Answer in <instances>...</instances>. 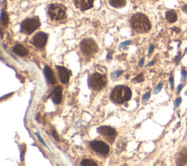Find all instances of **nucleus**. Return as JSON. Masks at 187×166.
Instances as JSON below:
<instances>
[{"label":"nucleus","instance_id":"1","mask_svg":"<svg viewBox=\"0 0 187 166\" xmlns=\"http://www.w3.org/2000/svg\"><path fill=\"white\" fill-rule=\"evenodd\" d=\"M130 24L134 30L140 33L148 32L151 27L148 17L143 13H139L132 16L130 19Z\"/></svg>","mask_w":187,"mask_h":166},{"label":"nucleus","instance_id":"2","mask_svg":"<svg viewBox=\"0 0 187 166\" xmlns=\"http://www.w3.org/2000/svg\"><path fill=\"white\" fill-rule=\"evenodd\" d=\"M132 92L131 89L125 86H115L112 89L110 95V98L113 102L116 103H123L127 102L131 99Z\"/></svg>","mask_w":187,"mask_h":166},{"label":"nucleus","instance_id":"3","mask_svg":"<svg viewBox=\"0 0 187 166\" xmlns=\"http://www.w3.org/2000/svg\"><path fill=\"white\" fill-rule=\"evenodd\" d=\"M107 84L106 76L99 73H94L89 76L88 80V84L91 89L94 90H101L103 89Z\"/></svg>","mask_w":187,"mask_h":166},{"label":"nucleus","instance_id":"4","mask_svg":"<svg viewBox=\"0 0 187 166\" xmlns=\"http://www.w3.org/2000/svg\"><path fill=\"white\" fill-rule=\"evenodd\" d=\"M48 15L51 19L60 21L66 17V8L62 4H52L48 8Z\"/></svg>","mask_w":187,"mask_h":166},{"label":"nucleus","instance_id":"5","mask_svg":"<svg viewBox=\"0 0 187 166\" xmlns=\"http://www.w3.org/2000/svg\"><path fill=\"white\" fill-rule=\"evenodd\" d=\"M39 26H40V22L38 18L26 19L21 23V31L24 34H30L34 32Z\"/></svg>","mask_w":187,"mask_h":166},{"label":"nucleus","instance_id":"6","mask_svg":"<svg viewBox=\"0 0 187 166\" xmlns=\"http://www.w3.org/2000/svg\"><path fill=\"white\" fill-rule=\"evenodd\" d=\"M80 50L85 55L92 56L97 53L98 48L92 39H84L80 43Z\"/></svg>","mask_w":187,"mask_h":166},{"label":"nucleus","instance_id":"7","mask_svg":"<svg viewBox=\"0 0 187 166\" xmlns=\"http://www.w3.org/2000/svg\"><path fill=\"white\" fill-rule=\"evenodd\" d=\"M99 133L102 135L110 144L113 143L116 136V131L114 128L107 126H103L97 129Z\"/></svg>","mask_w":187,"mask_h":166},{"label":"nucleus","instance_id":"8","mask_svg":"<svg viewBox=\"0 0 187 166\" xmlns=\"http://www.w3.org/2000/svg\"><path fill=\"white\" fill-rule=\"evenodd\" d=\"M90 147L93 150L103 155H106L110 151V148L107 144L100 141H94L90 143Z\"/></svg>","mask_w":187,"mask_h":166},{"label":"nucleus","instance_id":"9","mask_svg":"<svg viewBox=\"0 0 187 166\" xmlns=\"http://www.w3.org/2000/svg\"><path fill=\"white\" fill-rule=\"evenodd\" d=\"M48 35L42 31L37 32L32 38V43L35 47L38 49H42L45 46L47 43Z\"/></svg>","mask_w":187,"mask_h":166},{"label":"nucleus","instance_id":"10","mask_svg":"<svg viewBox=\"0 0 187 166\" xmlns=\"http://www.w3.org/2000/svg\"><path fill=\"white\" fill-rule=\"evenodd\" d=\"M56 68L59 71L60 81L63 84H67L69 80V76L71 74L70 71L66 67H63V66H56Z\"/></svg>","mask_w":187,"mask_h":166},{"label":"nucleus","instance_id":"11","mask_svg":"<svg viewBox=\"0 0 187 166\" xmlns=\"http://www.w3.org/2000/svg\"><path fill=\"white\" fill-rule=\"evenodd\" d=\"M75 4L80 10L85 11L93 7V0H75Z\"/></svg>","mask_w":187,"mask_h":166},{"label":"nucleus","instance_id":"12","mask_svg":"<svg viewBox=\"0 0 187 166\" xmlns=\"http://www.w3.org/2000/svg\"><path fill=\"white\" fill-rule=\"evenodd\" d=\"M51 97L54 103L59 104V102H61L62 99V88L60 86L55 88L51 93Z\"/></svg>","mask_w":187,"mask_h":166},{"label":"nucleus","instance_id":"13","mask_svg":"<svg viewBox=\"0 0 187 166\" xmlns=\"http://www.w3.org/2000/svg\"><path fill=\"white\" fill-rule=\"evenodd\" d=\"M44 73L46 79H47L48 82L49 84H56V80L55 76H54V73L52 71V70H51L48 66H45V67Z\"/></svg>","mask_w":187,"mask_h":166},{"label":"nucleus","instance_id":"14","mask_svg":"<svg viewBox=\"0 0 187 166\" xmlns=\"http://www.w3.org/2000/svg\"><path fill=\"white\" fill-rule=\"evenodd\" d=\"M187 163V149H183L178 154L176 159V164L178 165H183Z\"/></svg>","mask_w":187,"mask_h":166},{"label":"nucleus","instance_id":"15","mask_svg":"<svg viewBox=\"0 0 187 166\" xmlns=\"http://www.w3.org/2000/svg\"><path fill=\"white\" fill-rule=\"evenodd\" d=\"M13 52L20 56H25L28 55V50L23 45L17 44L13 48Z\"/></svg>","mask_w":187,"mask_h":166},{"label":"nucleus","instance_id":"16","mask_svg":"<svg viewBox=\"0 0 187 166\" xmlns=\"http://www.w3.org/2000/svg\"><path fill=\"white\" fill-rule=\"evenodd\" d=\"M109 3L113 7L121 8L126 5L127 0H109Z\"/></svg>","mask_w":187,"mask_h":166},{"label":"nucleus","instance_id":"17","mask_svg":"<svg viewBox=\"0 0 187 166\" xmlns=\"http://www.w3.org/2000/svg\"><path fill=\"white\" fill-rule=\"evenodd\" d=\"M166 19L170 23H174L177 21L178 16L174 11L169 10L166 13Z\"/></svg>","mask_w":187,"mask_h":166},{"label":"nucleus","instance_id":"18","mask_svg":"<svg viewBox=\"0 0 187 166\" xmlns=\"http://www.w3.org/2000/svg\"><path fill=\"white\" fill-rule=\"evenodd\" d=\"M81 165L83 166H97V163L92 160H83L81 162Z\"/></svg>","mask_w":187,"mask_h":166},{"label":"nucleus","instance_id":"19","mask_svg":"<svg viewBox=\"0 0 187 166\" xmlns=\"http://www.w3.org/2000/svg\"><path fill=\"white\" fill-rule=\"evenodd\" d=\"M1 21H2V24L5 26V25L7 24L8 23V16L7 15L6 13H4V11L1 10Z\"/></svg>","mask_w":187,"mask_h":166},{"label":"nucleus","instance_id":"20","mask_svg":"<svg viewBox=\"0 0 187 166\" xmlns=\"http://www.w3.org/2000/svg\"><path fill=\"white\" fill-rule=\"evenodd\" d=\"M144 80V77H143V74H139L138 76L134 79L133 81H135V82H142Z\"/></svg>","mask_w":187,"mask_h":166},{"label":"nucleus","instance_id":"21","mask_svg":"<svg viewBox=\"0 0 187 166\" xmlns=\"http://www.w3.org/2000/svg\"><path fill=\"white\" fill-rule=\"evenodd\" d=\"M150 96V92H146V94H145V95H144L143 97V103H145V102H146L147 101H148V99H149Z\"/></svg>","mask_w":187,"mask_h":166},{"label":"nucleus","instance_id":"22","mask_svg":"<svg viewBox=\"0 0 187 166\" xmlns=\"http://www.w3.org/2000/svg\"><path fill=\"white\" fill-rule=\"evenodd\" d=\"M122 73H123V71H115V72H114L112 74V79H116V78H118V77H119V76H120V75H121L122 74Z\"/></svg>","mask_w":187,"mask_h":166},{"label":"nucleus","instance_id":"23","mask_svg":"<svg viewBox=\"0 0 187 166\" xmlns=\"http://www.w3.org/2000/svg\"><path fill=\"white\" fill-rule=\"evenodd\" d=\"M162 86H163V84H162V83H160V84H159L158 86H157V87L156 88V89H155V90H154V93H155V94H158V93L160 91L162 90Z\"/></svg>","mask_w":187,"mask_h":166},{"label":"nucleus","instance_id":"24","mask_svg":"<svg viewBox=\"0 0 187 166\" xmlns=\"http://www.w3.org/2000/svg\"><path fill=\"white\" fill-rule=\"evenodd\" d=\"M187 76V73L184 69H183L181 70V81H183L184 79H186Z\"/></svg>","mask_w":187,"mask_h":166},{"label":"nucleus","instance_id":"25","mask_svg":"<svg viewBox=\"0 0 187 166\" xmlns=\"http://www.w3.org/2000/svg\"><path fill=\"white\" fill-rule=\"evenodd\" d=\"M181 101H182V99H181V97H178V98H177L176 99H175V108H178V106H179V105L181 104Z\"/></svg>","mask_w":187,"mask_h":166},{"label":"nucleus","instance_id":"26","mask_svg":"<svg viewBox=\"0 0 187 166\" xmlns=\"http://www.w3.org/2000/svg\"><path fill=\"white\" fill-rule=\"evenodd\" d=\"M170 86H171V89H173V88H174V79H173V77H170Z\"/></svg>","mask_w":187,"mask_h":166},{"label":"nucleus","instance_id":"27","mask_svg":"<svg viewBox=\"0 0 187 166\" xmlns=\"http://www.w3.org/2000/svg\"><path fill=\"white\" fill-rule=\"evenodd\" d=\"M36 135H37V138H39V141H41V143H42V144H43V145H44V146H46L45 143V142H44V141H43V140H42V138H41V137H40V135H39V133H38V132H36Z\"/></svg>","mask_w":187,"mask_h":166},{"label":"nucleus","instance_id":"28","mask_svg":"<svg viewBox=\"0 0 187 166\" xmlns=\"http://www.w3.org/2000/svg\"><path fill=\"white\" fill-rule=\"evenodd\" d=\"M52 135H53V136H54V138H55L56 141H59V137H58L57 133H56V132L55 130L53 131V132H52Z\"/></svg>","mask_w":187,"mask_h":166},{"label":"nucleus","instance_id":"29","mask_svg":"<svg viewBox=\"0 0 187 166\" xmlns=\"http://www.w3.org/2000/svg\"><path fill=\"white\" fill-rule=\"evenodd\" d=\"M131 43L130 42V41H127V42H124V43H121V44L120 45V47H122V46H128L129 44H130V43Z\"/></svg>","mask_w":187,"mask_h":166},{"label":"nucleus","instance_id":"30","mask_svg":"<svg viewBox=\"0 0 187 166\" xmlns=\"http://www.w3.org/2000/svg\"><path fill=\"white\" fill-rule=\"evenodd\" d=\"M153 49H154V46H153V45H151V46H150V49H149V51H148V54H151L152 52H153Z\"/></svg>","mask_w":187,"mask_h":166},{"label":"nucleus","instance_id":"31","mask_svg":"<svg viewBox=\"0 0 187 166\" xmlns=\"http://www.w3.org/2000/svg\"><path fill=\"white\" fill-rule=\"evenodd\" d=\"M180 57H181V54H180V53H179V54H178V56H176V57H175V62H176L177 64H178V62H179Z\"/></svg>","mask_w":187,"mask_h":166},{"label":"nucleus","instance_id":"32","mask_svg":"<svg viewBox=\"0 0 187 166\" xmlns=\"http://www.w3.org/2000/svg\"><path fill=\"white\" fill-rule=\"evenodd\" d=\"M182 10H183V12L187 13V4H185V5L182 7Z\"/></svg>","mask_w":187,"mask_h":166},{"label":"nucleus","instance_id":"33","mask_svg":"<svg viewBox=\"0 0 187 166\" xmlns=\"http://www.w3.org/2000/svg\"><path fill=\"white\" fill-rule=\"evenodd\" d=\"M182 89H183V84H180V85L178 86V93L181 92Z\"/></svg>","mask_w":187,"mask_h":166},{"label":"nucleus","instance_id":"34","mask_svg":"<svg viewBox=\"0 0 187 166\" xmlns=\"http://www.w3.org/2000/svg\"><path fill=\"white\" fill-rule=\"evenodd\" d=\"M143 63H144V59L143 58V59H141V60H140V64H139V65H140V67H142V66L143 65Z\"/></svg>","mask_w":187,"mask_h":166},{"label":"nucleus","instance_id":"35","mask_svg":"<svg viewBox=\"0 0 187 166\" xmlns=\"http://www.w3.org/2000/svg\"><path fill=\"white\" fill-rule=\"evenodd\" d=\"M173 31H176V32H179L180 29H178V27H174V28H173Z\"/></svg>","mask_w":187,"mask_h":166},{"label":"nucleus","instance_id":"36","mask_svg":"<svg viewBox=\"0 0 187 166\" xmlns=\"http://www.w3.org/2000/svg\"><path fill=\"white\" fill-rule=\"evenodd\" d=\"M153 63H154V62H153H153H150V64H148V66H151V65H153Z\"/></svg>","mask_w":187,"mask_h":166},{"label":"nucleus","instance_id":"37","mask_svg":"<svg viewBox=\"0 0 187 166\" xmlns=\"http://www.w3.org/2000/svg\"><path fill=\"white\" fill-rule=\"evenodd\" d=\"M185 52H186V53H187V48H186V49H185Z\"/></svg>","mask_w":187,"mask_h":166}]
</instances>
